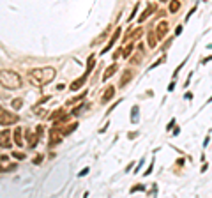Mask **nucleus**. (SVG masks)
<instances>
[{
    "instance_id": "obj_1",
    "label": "nucleus",
    "mask_w": 212,
    "mask_h": 198,
    "mask_svg": "<svg viewBox=\"0 0 212 198\" xmlns=\"http://www.w3.org/2000/svg\"><path fill=\"white\" fill-rule=\"evenodd\" d=\"M27 76H28L30 83L43 87V85H48V83H51V81L55 80L57 71H55V67L46 66V67H39V69H30Z\"/></svg>"
},
{
    "instance_id": "obj_2",
    "label": "nucleus",
    "mask_w": 212,
    "mask_h": 198,
    "mask_svg": "<svg viewBox=\"0 0 212 198\" xmlns=\"http://www.w3.org/2000/svg\"><path fill=\"white\" fill-rule=\"evenodd\" d=\"M0 85L6 87V88H11V90H16L23 85V80L18 73L14 71H0Z\"/></svg>"
},
{
    "instance_id": "obj_3",
    "label": "nucleus",
    "mask_w": 212,
    "mask_h": 198,
    "mask_svg": "<svg viewBox=\"0 0 212 198\" xmlns=\"http://www.w3.org/2000/svg\"><path fill=\"white\" fill-rule=\"evenodd\" d=\"M19 120V117L13 111H7L4 106L0 105V126H13Z\"/></svg>"
},
{
    "instance_id": "obj_4",
    "label": "nucleus",
    "mask_w": 212,
    "mask_h": 198,
    "mask_svg": "<svg viewBox=\"0 0 212 198\" xmlns=\"http://www.w3.org/2000/svg\"><path fill=\"white\" fill-rule=\"evenodd\" d=\"M11 145H13V142H11V131L9 129L0 131V147L2 148H9Z\"/></svg>"
},
{
    "instance_id": "obj_5",
    "label": "nucleus",
    "mask_w": 212,
    "mask_h": 198,
    "mask_svg": "<svg viewBox=\"0 0 212 198\" xmlns=\"http://www.w3.org/2000/svg\"><path fill=\"white\" fill-rule=\"evenodd\" d=\"M120 32H122V28H117V30L113 32L112 39H110V43H108V44L104 46V50H103V53H106V51H110V50H112V46H113L115 43H117V39L120 37Z\"/></svg>"
},
{
    "instance_id": "obj_6",
    "label": "nucleus",
    "mask_w": 212,
    "mask_h": 198,
    "mask_svg": "<svg viewBox=\"0 0 212 198\" xmlns=\"http://www.w3.org/2000/svg\"><path fill=\"white\" fill-rule=\"evenodd\" d=\"M166 32H168V23H166V21H159V23H157V28H156L157 37L163 39V37L166 36Z\"/></svg>"
},
{
    "instance_id": "obj_7",
    "label": "nucleus",
    "mask_w": 212,
    "mask_h": 198,
    "mask_svg": "<svg viewBox=\"0 0 212 198\" xmlns=\"http://www.w3.org/2000/svg\"><path fill=\"white\" fill-rule=\"evenodd\" d=\"M113 94H115V88H113V87H108V88H106V92L103 94V99H101V103H103V105L110 103V101H112V97H113Z\"/></svg>"
},
{
    "instance_id": "obj_8",
    "label": "nucleus",
    "mask_w": 212,
    "mask_h": 198,
    "mask_svg": "<svg viewBox=\"0 0 212 198\" xmlns=\"http://www.w3.org/2000/svg\"><path fill=\"white\" fill-rule=\"evenodd\" d=\"M131 78H133V71L131 69H125L124 74H122V78H120V87H125L131 81Z\"/></svg>"
},
{
    "instance_id": "obj_9",
    "label": "nucleus",
    "mask_w": 212,
    "mask_h": 198,
    "mask_svg": "<svg viewBox=\"0 0 212 198\" xmlns=\"http://www.w3.org/2000/svg\"><path fill=\"white\" fill-rule=\"evenodd\" d=\"M87 78H88V74L85 73L83 76H81V78H78L76 81H73V85H71V90H78V88H81V87H83V83L87 81Z\"/></svg>"
},
{
    "instance_id": "obj_10",
    "label": "nucleus",
    "mask_w": 212,
    "mask_h": 198,
    "mask_svg": "<svg viewBox=\"0 0 212 198\" xmlns=\"http://www.w3.org/2000/svg\"><path fill=\"white\" fill-rule=\"evenodd\" d=\"M115 73H117V64H112V66H110V67L104 71V74H103V80H104V81L110 80V78H112Z\"/></svg>"
},
{
    "instance_id": "obj_11",
    "label": "nucleus",
    "mask_w": 212,
    "mask_h": 198,
    "mask_svg": "<svg viewBox=\"0 0 212 198\" xmlns=\"http://www.w3.org/2000/svg\"><path fill=\"white\" fill-rule=\"evenodd\" d=\"M27 140H28V145L30 147H36L39 142V135H34L32 131H27Z\"/></svg>"
},
{
    "instance_id": "obj_12",
    "label": "nucleus",
    "mask_w": 212,
    "mask_h": 198,
    "mask_svg": "<svg viewBox=\"0 0 212 198\" xmlns=\"http://www.w3.org/2000/svg\"><path fill=\"white\" fill-rule=\"evenodd\" d=\"M14 143H16L18 147H21V145H23V135H21V129H19V127H16V129H14Z\"/></svg>"
},
{
    "instance_id": "obj_13",
    "label": "nucleus",
    "mask_w": 212,
    "mask_h": 198,
    "mask_svg": "<svg viewBox=\"0 0 212 198\" xmlns=\"http://www.w3.org/2000/svg\"><path fill=\"white\" fill-rule=\"evenodd\" d=\"M154 9H156V6H152V4H150V6H147V9L143 11V14L140 16V23H142V21H145V19H147V16H150Z\"/></svg>"
},
{
    "instance_id": "obj_14",
    "label": "nucleus",
    "mask_w": 212,
    "mask_h": 198,
    "mask_svg": "<svg viewBox=\"0 0 212 198\" xmlns=\"http://www.w3.org/2000/svg\"><path fill=\"white\" fill-rule=\"evenodd\" d=\"M180 9V2L179 0H172L170 2V9H168V12H172V14H175V12Z\"/></svg>"
},
{
    "instance_id": "obj_15",
    "label": "nucleus",
    "mask_w": 212,
    "mask_h": 198,
    "mask_svg": "<svg viewBox=\"0 0 212 198\" xmlns=\"http://www.w3.org/2000/svg\"><path fill=\"white\" fill-rule=\"evenodd\" d=\"M133 48H134V43H129L127 44V46H125L124 50H122V57H124V58H129V55H131V51H133Z\"/></svg>"
},
{
    "instance_id": "obj_16",
    "label": "nucleus",
    "mask_w": 212,
    "mask_h": 198,
    "mask_svg": "<svg viewBox=\"0 0 212 198\" xmlns=\"http://www.w3.org/2000/svg\"><path fill=\"white\" fill-rule=\"evenodd\" d=\"M76 127H78V124H76V122H73V124H69V126L66 127V129H60V133H62L64 136H67V135H71V133H73V131H74Z\"/></svg>"
},
{
    "instance_id": "obj_17",
    "label": "nucleus",
    "mask_w": 212,
    "mask_h": 198,
    "mask_svg": "<svg viewBox=\"0 0 212 198\" xmlns=\"http://www.w3.org/2000/svg\"><path fill=\"white\" fill-rule=\"evenodd\" d=\"M64 111H66L64 108H58V110H55V113H51V115H50V120H51V122L58 120V118H60V117L64 115Z\"/></svg>"
},
{
    "instance_id": "obj_18",
    "label": "nucleus",
    "mask_w": 212,
    "mask_h": 198,
    "mask_svg": "<svg viewBox=\"0 0 212 198\" xmlns=\"http://www.w3.org/2000/svg\"><path fill=\"white\" fill-rule=\"evenodd\" d=\"M138 111H140V108H138V106H133V110H131V120L133 122H138Z\"/></svg>"
},
{
    "instance_id": "obj_19",
    "label": "nucleus",
    "mask_w": 212,
    "mask_h": 198,
    "mask_svg": "<svg viewBox=\"0 0 212 198\" xmlns=\"http://www.w3.org/2000/svg\"><path fill=\"white\" fill-rule=\"evenodd\" d=\"M94 64H95V62H94V57H88V62H87V71H85L87 74H90V71L94 69Z\"/></svg>"
},
{
    "instance_id": "obj_20",
    "label": "nucleus",
    "mask_w": 212,
    "mask_h": 198,
    "mask_svg": "<svg viewBox=\"0 0 212 198\" xmlns=\"http://www.w3.org/2000/svg\"><path fill=\"white\" fill-rule=\"evenodd\" d=\"M11 105H13L14 110H19V108H21V105H23V101H21L19 97H16V99H13V103H11Z\"/></svg>"
},
{
    "instance_id": "obj_21",
    "label": "nucleus",
    "mask_w": 212,
    "mask_h": 198,
    "mask_svg": "<svg viewBox=\"0 0 212 198\" xmlns=\"http://www.w3.org/2000/svg\"><path fill=\"white\" fill-rule=\"evenodd\" d=\"M164 62H166V57H161V58H157V60L150 66V69H156L157 66H161V64H164Z\"/></svg>"
},
{
    "instance_id": "obj_22",
    "label": "nucleus",
    "mask_w": 212,
    "mask_h": 198,
    "mask_svg": "<svg viewBox=\"0 0 212 198\" xmlns=\"http://www.w3.org/2000/svg\"><path fill=\"white\" fill-rule=\"evenodd\" d=\"M149 48H156V37H154V34L149 36Z\"/></svg>"
},
{
    "instance_id": "obj_23",
    "label": "nucleus",
    "mask_w": 212,
    "mask_h": 198,
    "mask_svg": "<svg viewBox=\"0 0 212 198\" xmlns=\"http://www.w3.org/2000/svg\"><path fill=\"white\" fill-rule=\"evenodd\" d=\"M81 108H83V106H76L74 110L71 111V115H78V113H80V110H81Z\"/></svg>"
},
{
    "instance_id": "obj_24",
    "label": "nucleus",
    "mask_w": 212,
    "mask_h": 198,
    "mask_svg": "<svg viewBox=\"0 0 212 198\" xmlns=\"http://www.w3.org/2000/svg\"><path fill=\"white\" fill-rule=\"evenodd\" d=\"M120 55H122V50H117V51H115V55H113V60H117Z\"/></svg>"
},
{
    "instance_id": "obj_25",
    "label": "nucleus",
    "mask_w": 212,
    "mask_h": 198,
    "mask_svg": "<svg viewBox=\"0 0 212 198\" xmlns=\"http://www.w3.org/2000/svg\"><path fill=\"white\" fill-rule=\"evenodd\" d=\"M143 189H145L143 186H136V187H133V189H131V193H134V191H143Z\"/></svg>"
},
{
    "instance_id": "obj_26",
    "label": "nucleus",
    "mask_w": 212,
    "mask_h": 198,
    "mask_svg": "<svg viewBox=\"0 0 212 198\" xmlns=\"http://www.w3.org/2000/svg\"><path fill=\"white\" fill-rule=\"evenodd\" d=\"M14 157H16V159H23L25 154H21V152H14Z\"/></svg>"
},
{
    "instance_id": "obj_27",
    "label": "nucleus",
    "mask_w": 212,
    "mask_h": 198,
    "mask_svg": "<svg viewBox=\"0 0 212 198\" xmlns=\"http://www.w3.org/2000/svg\"><path fill=\"white\" fill-rule=\"evenodd\" d=\"M41 161H43V156H37V157H36V159H34V163H36V165H39V163H41Z\"/></svg>"
},
{
    "instance_id": "obj_28",
    "label": "nucleus",
    "mask_w": 212,
    "mask_h": 198,
    "mask_svg": "<svg viewBox=\"0 0 212 198\" xmlns=\"http://www.w3.org/2000/svg\"><path fill=\"white\" fill-rule=\"evenodd\" d=\"M87 173H88V168H83V170L80 172V177H83V175H87Z\"/></svg>"
},
{
    "instance_id": "obj_29",
    "label": "nucleus",
    "mask_w": 212,
    "mask_h": 198,
    "mask_svg": "<svg viewBox=\"0 0 212 198\" xmlns=\"http://www.w3.org/2000/svg\"><path fill=\"white\" fill-rule=\"evenodd\" d=\"M180 32H182V27H177V28H175V36H179Z\"/></svg>"
},
{
    "instance_id": "obj_30",
    "label": "nucleus",
    "mask_w": 212,
    "mask_h": 198,
    "mask_svg": "<svg viewBox=\"0 0 212 198\" xmlns=\"http://www.w3.org/2000/svg\"><path fill=\"white\" fill-rule=\"evenodd\" d=\"M173 87H175V81H172V83L168 85V90H173Z\"/></svg>"
},
{
    "instance_id": "obj_31",
    "label": "nucleus",
    "mask_w": 212,
    "mask_h": 198,
    "mask_svg": "<svg viewBox=\"0 0 212 198\" xmlns=\"http://www.w3.org/2000/svg\"><path fill=\"white\" fill-rule=\"evenodd\" d=\"M159 2H168V0H159Z\"/></svg>"
}]
</instances>
